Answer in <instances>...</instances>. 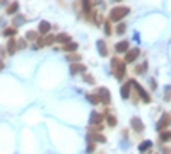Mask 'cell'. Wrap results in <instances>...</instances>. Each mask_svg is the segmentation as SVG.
Returning a JSON list of instances; mask_svg holds the SVG:
<instances>
[{
    "label": "cell",
    "mask_w": 171,
    "mask_h": 154,
    "mask_svg": "<svg viewBox=\"0 0 171 154\" xmlns=\"http://www.w3.org/2000/svg\"><path fill=\"white\" fill-rule=\"evenodd\" d=\"M128 14V7H115L110 12V21H120Z\"/></svg>",
    "instance_id": "1"
},
{
    "label": "cell",
    "mask_w": 171,
    "mask_h": 154,
    "mask_svg": "<svg viewBox=\"0 0 171 154\" xmlns=\"http://www.w3.org/2000/svg\"><path fill=\"white\" fill-rule=\"evenodd\" d=\"M128 82H130V86H132V87H135V89H137V93L140 94V100H142L144 103H149V101H151V96H149V94H147V91H145L144 87L140 86V84H137V80L130 79Z\"/></svg>",
    "instance_id": "2"
},
{
    "label": "cell",
    "mask_w": 171,
    "mask_h": 154,
    "mask_svg": "<svg viewBox=\"0 0 171 154\" xmlns=\"http://www.w3.org/2000/svg\"><path fill=\"white\" fill-rule=\"evenodd\" d=\"M98 94H99V100L103 105H110L111 103V94H110V89H108V87H99V89H98Z\"/></svg>",
    "instance_id": "3"
},
{
    "label": "cell",
    "mask_w": 171,
    "mask_h": 154,
    "mask_svg": "<svg viewBox=\"0 0 171 154\" xmlns=\"http://www.w3.org/2000/svg\"><path fill=\"white\" fill-rule=\"evenodd\" d=\"M169 123H171V115H169V113H164V115L161 116V120H159V123L156 125V128H158L159 132H163L166 127L169 125Z\"/></svg>",
    "instance_id": "4"
},
{
    "label": "cell",
    "mask_w": 171,
    "mask_h": 154,
    "mask_svg": "<svg viewBox=\"0 0 171 154\" xmlns=\"http://www.w3.org/2000/svg\"><path fill=\"white\" fill-rule=\"evenodd\" d=\"M139 48H132V50H128L127 51V55H125V64H132V62H135V58L139 57Z\"/></svg>",
    "instance_id": "5"
},
{
    "label": "cell",
    "mask_w": 171,
    "mask_h": 154,
    "mask_svg": "<svg viewBox=\"0 0 171 154\" xmlns=\"http://www.w3.org/2000/svg\"><path fill=\"white\" fill-rule=\"evenodd\" d=\"M101 122H103V115L101 113H96V111L91 113V118H89L91 125H101Z\"/></svg>",
    "instance_id": "6"
},
{
    "label": "cell",
    "mask_w": 171,
    "mask_h": 154,
    "mask_svg": "<svg viewBox=\"0 0 171 154\" xmlns=\"http://www.w3.org/2000/svg\"><path fill=\"white\" fill-rule=\"evenodd\" d=\"M130 125H132V128H133L135 132H142V130H144V123H142V120L137 118V116H133V118H132Z\"/></svg>",
    "instance_id": "7"
},
{
    "label": "cell",
    "mask_w": 171,
    "mask_h": 154,
    "mask_svg": "<svg viewBox=\"0 0 171 154\" xmlns=\"http://www.w3.org/2000/svg\"><path fill=\"white\" fill-rule=\"evenodd\" d=\"M130 89H132L130 82H125L122 86V89H120V96H122L123 100H128V98H130Z\"/></svg>",
    "instance_id": "8"
},
{
    "label": "cell",
    "mask_w": 171,
    "mask_h": 154,
    "mask_svg": "<svg viewBox=\"0 0 171 154\" xmlns=\"http://www.w3.org/2000/svg\"><path fill=\"white\" fill-rule=\"evenodd\" d=\"M86 100L91 103V105H99L101 100H99V94L98 93H86Z\"/></svg>",
    "instance_id": "9"
},
{
    "label": "cell",
    "mask_w": 171,
    "mask_h": 154,
    "mask_svg": "<svg viewBox=\"0 0 171 154\" xmlns=\"http://www.w3.org/2000/svg\"><path fill=\"white\" fill-rule=\"evenodd\" d=\"M115 50H116V53H127V51H128V41H120V43H116Z\"/></svg>",
    "instance_id": "10"
},
{
    "label": "cell",
    "mask_w": 171,
    "mask_h": 154,
    "mask_svg": "<svg viewBox=\"0 0 171 154\" xmlns=\"http://www.w3.org/2000/svg\"><path fill=\"white\" fill-rule=\"evenodd\" d=\"M55 41L67 45V43H70V36H68L67 33H60V34H57V36H55Z\"/></svg>",
    "instance_id": "11"
},
{
    "label": "cell",
    "mask_w": 171,
    "mask_h": 154,
    "mask_svg": "<svg viewBox=\"0 0 171 154\" xmlns=\"http://www.w3.org/2000/svg\"><path fill=\"white\" fill-rule=\"evenodd\" d=\"M96 45H98V50H99V55H101V57H108V48H106V43H104L103 39H99V41H98Z\"/></svg>",
    "instance_id": "12"
},
{
    "label": "cell",
    "mask_w": 171,
    "mask_h": 154,
    "mask_svg": "<svg viewBox=\"0 0 171 154\" xmlns=\"http://www.w3.org/2000/svg\"><path fill=\"white\" fill-rule=\"evenodd\" d=\"M70 72L72 74H86V67L82 64H72V67H70Z\"/></svg>",
    "instance_id": "13"
},
{
    "label": "cell",
    "mask_w": 171,
    "mask_h": 154,
    "mask_svg": "<svg viewBox=\"0 0 171 154\" xmlns=\"http://www.w3.org/2000/svg\"><path fill=\"white\" fill-rule=\"evenodd\" d=\"M149 149H152V141H144L139 144V152H147Z\"/></svg>",
    "instance_id": "14"
},
{
    "label": "cell",
    "mask_w": 171,
    "mask_h": 154,
    "mask_svg": "<svg viewBox=\"0 0 171 154\" xmlns=\"http://www.w3.org/2000/svg\"><path fill=\"white\" fill-rule=\"evenodd\" d=\"M50 28H52V26H50V23H46V21H41V23H39V26H38V33H41V34H46V33L50 31Z\"/></svg>",
    "instance_id": "15"
},
{
    "label": "cell",
    "mask_w": 171,
    "mask_h": 154,
    "mask_svg": "<svg viewBox=\"0 0 171 154\" xmlns=\"http://www.w3.org/2000/svg\"><path fill=\"white\" fill-rule=\"evenodd\" d=\"M91 141L96 144V142H99V144H104L106 142V137H104L103 134H91Z\"/></svg>",
    "instance_id": "16"
},
{
    "label": "cell",
    "mask_w": 171,
    "mask_h": 154,
    "mask_svg": "<svg viewBox=\"0 0 171 154\" xmlns=\"http://www.w3.org/2000/svg\"><path fill=\"white\" fill-rule=\"evenodd\" d=\"M111 65H113V69H111V72H113V70H116V69H120V67H125V62H123L122 58L115 57L113 60H111Z\"/></svg>",
    "instance_id": "17"
},
{
    "label": "cell",
    "mask_w": 171,
    "mask_h": 154,
    "mask_svg": "<svg viewBox=\"0 0 171 154\" xmlns=\"http://www.w3.org/2000/svg\"><path fill=\"white\" fill-rule=\"evenodd\" d=\"M16 50H17V43H16V39H9V43H7V51H9V55H14L16 53Z\"/></svg>",
    "instance_id": "18"
},
{
    "label": "cell",
    "mask_w": 171,
    "mask_h": 154,
    "mask_svg": "<svg viewBox=\"0 0 171 154\" xmlns=\"http://www.w3.org/2000/svg\"><path fill=\"white\" fill-rule=\"evenodd\" d=\"M67 60L68 62H72V64H79V62H81V55L79 53H67Z\"/></svg>",
    "instance_id": "19"
},
{
    "label": "cell",
    "mask_w": 171,
    "mask_h": 154,
    "mask_svg": "<svg viewBox=\"0 0 171 154\" xmlns=\"http://www.w3.org/2000/svg\"><path fill=\"white\" fill-rule=\"evenodd\" d=\"M17 9H19V3H17V2H12L9 7H7V14H10V16H16V14H17Z\"/></svg>",
    "instance_id": "20"
},
{
    "label": "cell",
    "mask_w": 171,
    "mask_h": 154,
    "mask_svg": "<svg viewBox=\"0 0 171 154\" xmlns=\"http://www.w3.org/2000/svg\"><path fill=\"white\" fill-rule=\"evenodd\" d=\"M77 48H79V46H77V43H67V45H63V50L65 51H68V53H74V51H77Z\"/></svg>",
    "instance_id": "21"
},
{
    "label": "cell",
    "mask_w": 171,
    "mask_h": 154,
    "mask_svg": "<svg viewBox=\"0 0 171 154\" xmlns=\"http://www.w3.org/2000/svg\"><path fill=\"white\" fill-rule=\"evenodd\" d=\"M159 139H161V142H168V141H171V130H163L161 135H159Z\"/></svg>",
    "instance_id": "22"
},
{
    "label": "cell",
    "mask_w": 171,
    "mask_h": 154,
    "mask_svg": "<svg viewBox=\"0 0 171 154\" xmlns=\"http://www.w3.org/2000/svg\"><path fill=\"white\" fill-rule=\"evenodd\" d=\"M26 39H29V41H34V39H38V31H28V33H26Z\"/></svg>",
    "instance_id": "23"
},
{
    "label": "cell",
    "mask_w": 171,
    "mask_h": 154,
    "mask_svg": "<svg viewBox=\"0 0 171 154\" xmlns=\"http://www.w3.org/2000/svg\"><path fill=\"white\" fill-rule=\"evenodd\" d=\"M106 123L110 127H115L116 125V118H115L113 115H110V113H108V115H106Z\"/></svg>",
    "instance_id": "24"
},
{
    "label": "cell",
    "mask_w": 171,
    "mask_h": 154,
    "mask_svg": "<svg viewBox=\"0 0 171 154\" xmlns=\"http://www.w3.org/2000/svg\"><path fill=\"white\" fill-rule=\"evenodd\" d=\"M82 5H84L86 14L89 16V14H91V0H82Z\"/></svg>",
    "instance_id": "25"
},
{
    "label": "cell",
    "mask_w": 171,
    "mask_h": 154,
    "mask_svg": "<svg viewBox=\"0 0 171 154\" xmlns=\"http://www.w3.org/2000/svg\"><path fill=\"white\" fill-rule=\"evenodd\" d=\"M16 34V28H7L5 31H3V36L5 38H9V36H14Z\"/></svg>",
    "instance_id": "26"
},
{
    "label": "cell",
    "mask_w": 171,
    "mask_h": 154,
    "mask_svg": "<svg viewBox=\"0 0 171 154\" xmlns=\"http://www.w3.org/2000/svg\"><path fill=\"white\" fill-rule=\"evenodd\" d=\"M145 67H147V64L137 65V67H135V74H144V72H145Z\"/></svg>",
    "instance_id": "27"
},
{
    "label": "cell",
    "mask_w": 171,
    "mask_h": 154,
    "mask_svg": "<svg viewBox=\"0 0 171 154\" xmlns=\"http://www.w3.org/2000/svg\"><path fill=\"white\" fill-rule=\"evenodd\" d=\"M82 79H84L87 84H94V77L91 74H84V75H82Z\"/></svg>",
    "instance_id": "28"
},
{
    "label": "cell",
    "mask_w": 171,
    "mask_h": 154,
    "mask_svg": "<svg viewBox=\"0 0 171 154\" xmlns=\"http://www.w3.org/2000/svg\"><path fill=\"white\" fill-rule=\"evenodd\" d=\"M125 24H118V28H116V33H118V34H123V33H125Z\"/></svg>",
    "instance_id": "29"
},
{
    "label": "cell",
    "mask_w": 171,
    "mask_h": 154,
    "mask_svg": "<svg viewBox=\"0 0 171 154\" xmlns=\"http://www.w3.org/2000/svg\"><path fill=\"white\" fill-rule=\"evenodd\" d=\"M94 149H96V146H94V142H89V144H87V149H86V151L87 152H94Z\"/></svg>",
    "instance_id": "30"
},
{
    "label": "cell",
    "mask_w": 171,
    "mask_h": 154,
    "mask_svg": "<svg viewBox=\"0 0 171 154\" xmlns=\"http://www.w3.org/2000/svg\"><path fill=\"white\" fill-rule=\"evenodd\" d=\"M23 23H24V17L23 16H17L16 21H14V26H19V24H23Z\"/></svg>",
    "instance_id": "31"
},
{
    "label": "cell",
    "mask_w": 171,
    "mask_h": 154,
    "mask_svg": "<svg viewBox=\"0 0 171 154\" xmlns=\"http://www.w3.org/2000/svg\"><path fill=\"white\" fill-rule=\"evenodd\" d=\"M104 33H106V34H110V33H111V26H110V21H108V23L104 24Z\"/></svg>",
    "instance_id": "32"
},
{
    "label": "cell",
    "mask_w": 171,
    "mask_h": 154,
    "mask_svg": "<svg viewBox=\"0 0 171 154\" xmlns=\"http://www.w3.org/2000/svg\"><path fill=\"white\" fill-rule=\"evenodd\" d=\"M17 48H26V41H24V39H21V41L17 43Z\"/></svg>",
    "instance_id": "33"
},
{
    "label": "cell",
    "mask_w": 171,
    "mask_h": 154,
    "mask_svg": "<svg viewBox=\"0 0 171 154\" xmlns=\"http://www.w3.org/2000/svg\"><path fill=\"white\" fill-rule=\"evenodd\" d=\"M161 154H171V147H163Z\"/></svg>",
    "instance_id": "34"
},
{
    "label": "cell",
    "mask_w": 171,
    "mask_h": 154,
    "mask_svg": "<svg viewBox=\"0 0 171 154\" xmlns=\"http://www.w3.org/2000/svg\"><path fill=\"white\" fill-rule=\"evenodd\" d=\"M2 69H3V60L0 58V70H2Z\"/></svg>",
    "instance_id": "35"
},
{
    "label": "cell",
    "mask_w": 171,
    "mask_h": 154,
    "mask_svg": "<svg viewBox=\"0 0 171 154\" xmlns=\"http://www.w3.org/2000/svg\"><path fill=\"white\" fill-rule=\"evenodd\" d=\"M116 2H120V0H116Z\"/></svg>",
    "instance_id": "36"
}]
</instances>
